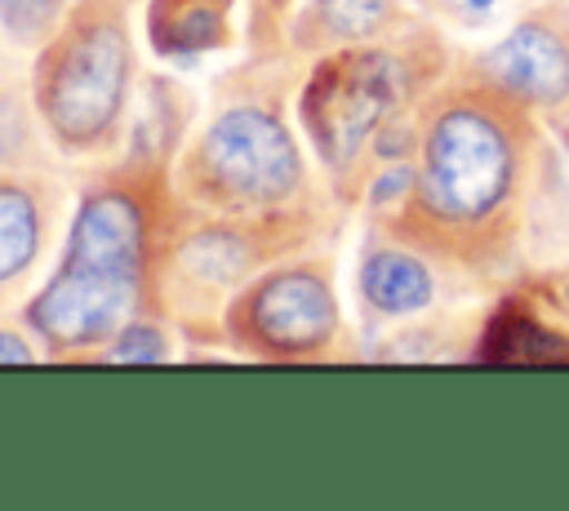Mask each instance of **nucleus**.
<instances>
[{
	"label": "nucleus",
	"instance_id": "obj_1",
	"mask_svg": "<svg viewBox=\"0 0 569 511\" xmlns=\"http://www.w3.org/2000/svg\"><path fill=\"white\" fill-rule=\"evenodd\" d=\"M142 271V218L129 196H93L67 244L62 275L36 298L31 320L62 347L107 338L133 311Z\"/></svg>",
	"mask_w": 569,
	"mask_h": 511
},
{
	"label": "nucleus",
	"instance_id": "obj_2",
	"mask_svg": "<svg viewBox=\"0 0 569 511\" xmlns=\"http://www.w3.org/2000/svg\"><path fill=\"white\" fill-rule=\"evenodd\" d=\"M511 178V151L493 120L480 111H449L427 138L422 200L453 222L485 218Z\"/></svg>",
	"mask_w": 569,
	"mask_h": 511
},
{
	"label": "nucleus",
	"instance_id": "obj_3",
	"mask_svg": "<svg viewBox=\"0 0 569 511\" xmlns=\"http://www.w3.org/2000/svg\"><path fill=\"white\" fill-rule=\"evenodd\" d=\"M400 93V67L382 53H360L325 67L307 89V120L329 160H347Z\"/></svg>",
	"mask_w": 569,
	"mask_h": 511
},
{
	"label": "nucleus",
	"instance_id": "obj_4",
	"mask_svg": "<svg viewBox=\"0 0 569 511\" xmlns=\"http://www.w3.org/2000/svg\"><path fill=\"white\" fill-rule=\"evenodd\" d=\"M124 71H129V44L116 27H89L62 58L53 89H49V116L62 138L84 142L102 133L124 98Z\"/></svg>",
	"mask_w": 569,
	"mask_h": 511
},
{
	"label": "nucleus",
	"instance_id": "obj_5",
	"mask_svg": "<svg viewBox=\"0 0 569 511\" xmlns=\"http://www.w3.org/2000/svg\"><path fill=\"white\" fill-rule=\"evenodd\" d=\"M209 173L253 200H280L298 182V151L284 124L267 111H227L204 138Z\"/></svg>",
	"mask_w": 569,
	"mask_h": 511
},
{
	"label": "nucleus",
	"instance_id": "obj_6",
	"mask_svg": "<svg viewBox=\"0 0 569 511\" xmlns=\"http://www.w3.org/2000/svg\"><path fill=\"white\" fill-rule=\"evenodd\" d=\"M333 320H338V311H333L329 289L307 271H284V275L267 280L253 298L258 333L284 351L320 347L333 333Z\"/></svg>",
	"mask_w": 569,
	"mask_h": 511
},
{
	"label": "nucleus",
	"instance_id": "obj_7",
	"mask_svg": "<svg viewBox=\"0 0 569 511\" xmlns=\"http://www.w3.org/2000/svg\"><path fill=\"white\" fill-rule=\"evenodd\" d=\"M489 71L529 102H560L569 93V53L547 27H516L489 53Z\"/></svg>",
	"mask_w": 569,
	"mask_h": 511
},
{
	"label": "nucleus",
	"instance_id": "obj_8",
	"mask_svg": "<svg viewBox=\"0 0 569 511\" xmlns=\"http://www.w3.org/2000/svg\"><path fill=\"white\" fill-rule=\"evenodd\" d=\"M365 298L387 315H405L431 298V275L405 253H373L365 267Z\"/></svg>",
	"mask_w": 569,
	"mask_h": 511
},
{
	"label": "nucleus",
	"instance_id": "obj_9",
	"mask_svg": "<svg viewBox=\"0 0 569 511\" xmlns=\"http://www.w3.org/2000/svg\"><path fill=\"white\" fill-rule=\"evenodd\" d=\"M178 262H182L187 275H196L204 284H227V280H236L244 271L249 249L236 236H227V231H204V236H196V240L182 244Z\"/></svg>",
	"mask_w": 569,
	"mask_h": 511
},
{
	"label": "nucleus",
	"instance_id": "obj_10",
	"mask_svg": "<svg viewBox=\"0 0 569 511\" xmlns=\"http://www.w3.org/2000/svg\"><path fill=\"white\" fill-rule=\"evenodd\" d=\"M36 253V204L18 187H0V280L22 271Z\"/></svg>",
	"mask_w": 569,
	"mask_h": 511
},
{
	"label": "nucleus",
	"instance_id": "obj_11",
	"mask_svg": "<svg viewBox=\"0 0 569 511\" xmlns=\"http://www.w3.org/2000/svg\"><path fill=\"white\" fill-rule=\"evenodd\" d=\"M387 9H391V0H320L325 27L338 31V36H347V40H360V36L378 31L382 18H387Z\"/></svg>",
	"mask_w": 569,
	"mask_h": 511
},
{
	"label": "nucleus",
	"instance_id": "obj_12",
	"mask_svg": "<svg viewBox=\"0 0 569 511\" xmlns=\"http://www.w3.org/2000/svg\"><path fill=\"white\" fill-rule=\"evenodd\" d=\"M493 342H507V347H489L493 360H565V342H556L551 333L516 320L511 333H493Z\"/></svg>",
	"mask_w": 569,
	"mask_h": 511
},
{
	"label": "nucleus",
	"instance_id": "obj_13",
	"mask_svg": "<svg viewBox=\"0 0 569 511\" xmlns=\"http://www.w3.org/2000/svg\"><path fill=\"white\" fill-rule=\"evenodd\" d=\"M218 13L213 9H182L178 13V22L160 36L169 49H204V44H213L218 40Z\"/></svg>",
	"mask_w": 569,
	"mask_h": 511
},
{
	"label": "nucleus",
	"instance_id": "obj_14",
	"mask_svg": "<svg viewBox=\"0 0 569 511\" xmlns=\"http://www.w3.org/2000/svg\"><path fill=\"white\" fill-rule=\"evenodd\" d=\"M111 360H138V364H156L164 355V342L156 329H124V338L107 351Z\"/></svg>",
	"mask_w": 569,
	"mask_h": 511
},
{
	"label": "nucleus",
	"instance_id": "obj_15",
	"mask_svg": "<svg viewBox=\"0 0 569 511\" xmlns=\"http://www.w3.org/2000/svg\"><path fill=\"white\" fill-rule=\"evenodd\" d=\"M0 13L13 31H36L49 13V0H0Z\"/></svg>",
	"mask_w": 569,
	"mask_h": 511
},
{
	"label": "nucleus",
	"instance_id": "obj_16",
	"mask_svg": "<svg viewBox=\"0 0 569 511\" xmlns=\"http://www.w3.org/2000/svg\"><path fill=\"white\" fill-rule=\"evenodd\" d=\"M409 182H413L409 169H391L387 178H378V187H373V204H391V200H400V196L409 191Z\"/></svg>",
	"mask_w": 569,
	"mask_h": 511
},
{
	"label": "nucleus",
	"instance_id": "obj_17",
	"mask_svg": "<svg viewBox=\"0 0 569 511\" xmlns=\"http://www.w3.org/2000/svg\"><path fill=\"white\" fill-rule=\"evenodd\" d=\"M27 360H31V351L13 333H0V364H27Z\"/></svg>",
	"mask_w": 569,
	"mask_h": 511
},
{
	"label": "nucleus",
	"instance_id": "obj_18",
	"mask_svg": "<svg viewBox=\"0 0 569 511\" xmlns=\"http://www.w3.org/2000/svg\"><path fill=\"white\" fill-rule=\"evenodd\" d=\"M462 4H467V9H489L493 0H462Z\"/></svg>",
	"mask_w": 569,
	"mask_h": 511
}]
</instances>
